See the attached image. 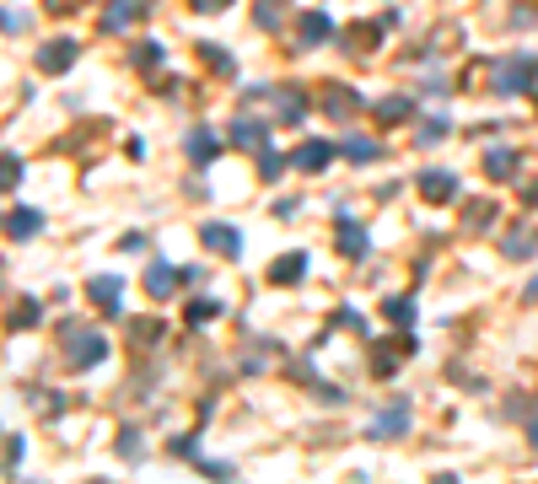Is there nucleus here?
<instances>
[{"label":"nucleus","mask_w":538,"mask_h":484,"mask_svg":"<svg viewBox=\"0 0 538 484\" xmlns=\"http://www.w3.org/2000/svg\"><path fill=\"white\" fill-rule=\"evenodd\" d=\"M533 81H538L533 55H517V60L495 65V92H501V97H523V92H533Z\"/></svg>","instance_id":"1"},{"label":"nucleus","mask_w":538,"mask_h":484,"mask_svg":"<svg viewBox=\"0 0 538 484\" xmlns=\"http://www.w3.org/2000/svg\"><path fill=\"white\" fill-rule=\"evenodd\" d=\"M65 361L70 366H97L103 356H108V339L97 334V328H81V323H65Z\"/></svg>","instance_id":"2"},{"label":"nucleus","mask_w":538,"mask_h":484,"mask_svg":"<svg viewBox=\"0 0 538 484\" xmlns=\"http://www.w3.org/2000/svg\"><path fill=\"white\" fill-rule=\"evenodd\" d=\"M70 65H76V44H70V38H55V44L38 49V70H44V76H65Z\"/></svg>","instance_id":"3"},{"label":"nucleus","mask_w":538,"mask_h":484,"mask_svg":"<svg viewBox=\"0 0 538 484\" xmlns=\"http://www.w3.org/2000/svg\"><path fill=\"white\" fill-rule=\"evenodd\" d=\"M404 430H410V404H393L388 415H377V420H371L366 436H371V441H393V436H404Z\"/></svg>","instance_id":"4"},{"label":"nucleus","mask_w":538,"mask_h":484,"mask_svg":"<svg viewBox=\"0 0 538 484\" xmlns=\"http://www.w3.org/2000/svg\"><path fill=\"white\" fill-rule=\"evenodd\" d=\"M199 237H205V247H216V253H227V258H238L242 253V232L238 227H227V221H210Z\"/></svg>","instance_id":"5"},{"label":"nucleus","mask_w":538,"mask_h":484,"mask_svg":"<svg viewBox=\"0 0 538 484\" xmlns=\"http://www.w3.org/2000/svg\"><path fill=\"white\" fill-rule=\"evenodd\" d=\"M178 286H183V275L173 269V264H151V269H146V291H151L157 302H167Z\"/></svg>","instance_id":"6"},{"label":"nucleus","mask_w":538,"mask_h":484,"mask_svg":"<svg viewBox=\"0 0 538 484\" xmlns=\"http://www.w3.org/2000/svg\"><path fill=\"white\" fill-rule=\"evenodd\" d=\"M329 156H334V146H329V140H307V146L291 151V162H297L301 173H323V167H329Z\"/></svg>","instance_id":"7"},{"label":"nucleus","mask_w":538,"mask_h":484,"mask_svg":"<svg viewBox=\"0 0 538 484\" xmlns=\"http://www.w3.org/2000/svg\"><path fill=\"white\" fill-rule=\"evenodd\" d=\"M86 297H92V302L103 307V312H108V318H114V312H124V286L119 280H114V275H103V280H92V286H86Z\"/></svg>","instance_id":"8"},{"label":"nucleus","mask_w":538,"mask_h":484,"mask_svg":"<svg viewBox=\"0 0 538 484\" xmlns=\"http://www.w3.org/2000/svg\"><path fill=\"white\" fill-rule=\"evenodd\" d=\"M232 140H238L242 151H264V146H269V124H259V119L242 114V119L232 124Z\"/></svg>","instance_id":"9"},{"label":"nucleus","mask_w":538,"mask_h":484,"mask_svg":"<svg viewBox=\"0 0 538 484\" xmlns=\"http://www.w3.org/2000/svg\"><path fill=\"white\" fill-rule=\"evenodd\" d=\"M301 275H307V253H280V258L269 264V280H275V286H297Z\"/></svg>","instance_id":"10"},{"label":"nucleus","mask_w":538,"mask_h":484,"mask_svg":"<svg viewBox=\"0 0 538 484\" xmlns=\"http://www.w3.org/2000/svg\"><path fill=\"white\" fill-rule=\"evenodd\" d=\"M420 194H425L431 205H447V199L458 194V178H452V173H420Z\"/></svg>","instance_id":"11"},{"label":"nucleus","mask_w":538,"mask_h":484,"mask_svg":"<svg viewBox=\"0 0 538 484\" xmlns=\"http://www.w3.org/2000/svg\"><path fill=\"white\" fill-rule=\"evenodd\" d=\"M269 97H275V108H280V119H286V124H301V119H307V97H301L297 86H275Z\"/></svg>","instance_id":"12"},{"label":"nucleus","mask_w":538,"mask_h":484,"mask_svg":"<svg viewBox=\"0 0 538 484\" xmlns=\"http://www.w3.org/2000/svg\"><path fill=\"white\" fill-rule=\"evenodd\" d=\"M216 156H221V140H216L210 129H188V162L205 167V162H216Z\"/></svg>","instance_id":"13"},{"label":"nucleus","mask_w":538,"mask_h":484,"mask_svg":"<svg viewBox=\"0 0 538 484\" xmlns=\"http://www.w3.org/2000/svg\"><path fill=\"white\" fill-rule=\"evenodd\" d=\"M140 16H146V5H140V0H114V5H108V16H103V27H108V33H124V27H129V22H140Z\"/></svg>","instance_id":"14"},{"label":"nucleus","mask_w":538,"mask_h":484,"mask_svg":"<svg viewBox=\"0 0 538 484\" xmlns=\"http://www.w3.org/2000/svg\"><path fill=\"white\" fill-rule=\"evenodd\" d=\"M38 227H44V216H38V210H27V205H22V210H11V216H5V232H11V237H16V242L38 237Z\"/></svg>","instance_id":"15"},{"label":"nucleus","mask_w":538,"mask_h":484,"mask_svg":"<svg viewBox=\"0 0 538 484\" xmlns=\"http://www.w3.org/2000/svg\"><path fill=\"white\" fill-rule=\"evenodd\" d=\"M334 247H340L345 258H366V232H360L356 221H340V232H334Z\"/></svg>","instance_id":"16"},{"label":"nucleus","mask_w":538,"mask_h":484,"mask_svg":"<svg viewBox=\"0 0 538 484\" xmlns=\"http://www.w3.org/2000/svg\"><path fill=\"white\" fill-rule=\"evenodd\" d=\"M484 173L495 183H512V173H517V151H506V146H495L490 156H484Z\"/></svg>","instance_id":"17"},{"label":"nucleus","mask_w":538,"mask_h":484,"mask_svg":"<svg viewBox=\"0 0 538 484\" xmlns=\"http://www.w3.org/2000/svg\"><path fill=\"white\" fill-rule=\"evenodd\" d=\"M323 108H329L334 119H350V114L360 108V97L350 92V86H329V97H323Z\"/></svg>","instance_id":"18"},{"label":"nucleus","mask_w":538,"mask_h":484,"mask_svg":"<svg viewBox=\"0 0 538 484\" xmlns=\"http://www.w3.org/2000/svg\"><path fill=\"white\" fill-rule=\"evenodd\" d=\"M334 27H329V16L323 11H301V44H323Z\"/></svg>","instance_id":"19"},{"label":"nucleus","mask_w":538,"mask_h":484,"mask_svg":"<svg viewBox=\"0 0 538 484\" xmlns=\"http://www.w3.org/2000/svg\"><path fill=\"white\" fill-rule=\"evenodd\" d=\"M410 108H415L410 97H382V103H377V119L382 124H404L410 119Z\"/></svg>","instance_id":"20"},{"label":"nucleus","mask_w":538,"mask_h":484,"mask_svg":"<svg viewBox=\"0 0 538 484\" xmlns=\"http://www.w3.org/2000/svg\"><path fill=\"white\" fill-rule=\"evenodd\" d=\"M533 247H538V232H512V237L501 242V253H506V258H528Z\"/></svg>","instance_id":"21"},{"label":"nucleus","mask_w":538,"mask_h":484,"mask_svg":"<svg viewBox=\"0 0 538 484\" xmlns=\"http://www.w3.org/2000/svg\"><path fill=\"white\" fill-rule=\"evenodd\" d=\"M382 312H388V323H399V328H410V323H415V302H410V297L382 302Z\"/></svg>","instance_id":"22"},{"label":"nucleus","mask_w":538,"mask_h":484,"mask_svg":"<svg viewBox=\"0 0 538 484\" xmlns=\"http://www.w3.org/2000/svg\"><path fill=\"white\" fill-rule=\"evenodd\" d=\"M199 55H205V65H210L216 76H232V70H238V65H232V55H227V49H216V44H199Z\"/></svg>","instance_id":"23"},{"label":"nucleus","mask_w":538,"mask_h":484,"mask_svg":"<svg viewBox=\"0 0 538 484\" xmlns=\"http://www.w3.org/2000/svg\"><path fill=\"white\" fill-rule=\"evenodd\" d=\"M490 216H495V205H490V199H474V205H463V221H469L474 232H484V227H490Z\"/></svg>","instance_id":"24"},{"label":"nucleus","mask_w":538,"mask_h":484,"mask_svg":"<svg viewBox=\"0 0 538 484\" xmlns=\"http://www.w3.org/2000/svg\"><path fill=\"white\" fill-rule=\"evenodd\" d=\"M253 22H259L264 33H275V27H280V0H259V5H253Z\"/></svg>","instance_id":"25"},{"label":"nucleus","mask_w":538,"mask_h":484,"mask_svg":"<svg viewBox=\"0 0 538 484\" xmlns=\"http://www.w3.org/2000/svg\"><path fill=\"white\" fill-rule=\"evenodd\" d=\"M38 323V302L33 297H22V302L11 307V328H33Z\"/></svg>","instance_id":"26"},{"label":"nucleus","mask_w":538,"mask_h":484,"mask_svg":"<svg viewBox=\"0 0 538 484\" xmlns=\"http://www.w3.org/2000/svg\"><path fill=\"white\" fill-rule=\"evenodd\" d=\"M210 318H221V302H210V297H194L188 302V323H210Z\"/></svg>","instance_id":"27"},{"label":"nucleus","mask_w":538,"mask_h":484,"mask_svg":"<svg viewBox=\"0 0 538 484\" xmlns=\"http://www.w3.org/2000/svg\"><path fill=\"white\" fill-rule=\"evenodd\" d=\"M415 140H420V146H436V140H447V119H425Z\"/></svg>","instance_id":"28"},{"label":"nucleus","mask_w":538,"mask_h":484,"mask_svg":"<svg viewBox=\"0 0 538 484\" xmlns=\"http://www.w3.org/2000/svg\"><path fill=\"white\" fill-rule=\"evenodd\" d=\"M22 183V162L16 156H0V188H16Z\"/></svg>","instance_id":"29"},{"label":"nucleus","mask_w":538,"mask_h":484,"mask_svg":"<svg viewBox=\"0 0 538 484\" xmlns=\"http://www.w3.org/2000/svg\"><path fill=\"white\" fill-rule=\"evenodd\" d=\"M157 60H162V44H135V65L140 70H151Z\"/></svg>","instance_id":"30"},{"label":"nucleus","mask_w":538,"mask_h":484,"mask_svg":"<svg viewBox=\"0 0 538 484\" xmlns=\"http://www.w3.org/2000/svg\"><path fill=\"white\" fill-rule=\"evenodd\" d=\"M345 156H350V162H371V156H377V146H371V140H350V146H345Z\"/></svg>","instance_id":"31"},{"label":"nucleus","mask_w":538,"mask_h":484,"mask_svg":"<svg viewBox=\"0 0 538 484\" xmlns=\"http://www.w3.org/2000/svg\"><path fill=\"white\" fill-rule=\"evenodd\" d=\"M119 458H140V430H124L119 436Z\"/></svg>","instance_id":"32"},{"label":"nucleus","mask_w":538,"mask_h":484,"mask_svg":"<svg viewBox=\"0 0 538 484\" xmlns=\"http://www.w3.org/2000/svg\"><path fill=\"white\" fill-rule=\"evenodd\" d=\"M259 173H264V178H275V173H280V156H275V151H269V146H264V151H259Z\"/></svg>","instance_id":"33"},{"label":"nucleus","mask_w":538,"mask_h":484,"mask_svg":"<svg viewBox=\"0 0 538 484\" xmlns=\"http://www.w3.org/2000/svg\"><path fill=\"white\" fill-rule=\"evenodd\" d=\"M173 452H178V458H199V441H194V436H178Z\"/></svg>","instance_id":"34"},{"label":"nucleus","mask_w":538,"mask_h":484,"mask_svg":"<svg viewBox=\"0 0 538 484\" xmlns=\"http://www.w3.org/2000/svg\"><path fill=\"white\" fill-rule=\"evenodd\" d=\"M76 5H81V0H44V11H55V16H70Z\"/></svg>","instance_id":"35"},{"label":"nucleus","mask_w":538,"mask_h":484,"mask_svg":"<svg viewBox=\"0 0 538 484\" xmlns=\"http://www.w3.org/2000/svg\"><path fill=\"white\" fill-rule=\"evenodd\" d=\"M199 469H205L210 479H232V463H199Z\"/></svg>","instance_id":"36"},{"label":"nucleus","mask_w":538,"mask_h":484,"mask_svg":"<svg viewBox=\"0 0 538 484\" xmlns=\"http://www.w3.org/2000/svg\"><path fill=\"white\" fill-rule=\"evenodd\" d=\"M227 0H194V11H221Z\"/></svg>","instance_id":"37"},{"label":"nucleus","mask_w":538,"mask_h":484,"mask_svg":"<svg viewBox=\"0 0 538 484\" xmlns=\"http://www.w3.org/2000/svg\"><path fill=\"white\" fill-rule=\"evenodd\" d=\"M528 302H538V275H533V286H528Z\"/></svg>","instance_id":"38"},{"label":"nucleus","mask_w":538,"mask_h":484,"mask_svg":"<svg viewBox=\"0 0 538 484\" xmlns=\"http://www.w3.org/2000/svg\"><path fill=\"white\" fill-rule=\"evenodd\" d=\"M533 452H538V425H533Z\"/></svg>","instance_id":"39"}]
</instances>
